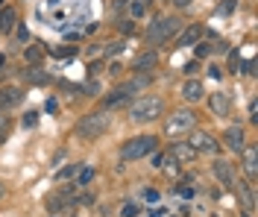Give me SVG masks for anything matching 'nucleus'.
I'll return each instance as SVG.
<instances>
[{
    "mask_svg": "<svg viewBox=\"0 0 258 217\" xmlns=\"http://www.w3.org/2000/svg\"><path fill=\"white\" fill-rule=\"evenodd\" d=\"M161 112H164V103L159 100V97H138V100L132 103V109H129V117L135 120V123H147V120H156V117H161Z\"/></svg>",
    "mask_w": 258,
    "mask_h": 217,
    "instance_id": "nucleus-4",
    "label": "nucleus"
},
{
    "mask_svg": "<svg viewBox=\"0 0 258 217\" xmlns=\"http://www.w3.org/2000/svg\"><path fill=\"white\" fill-rule=\"evenodd\" d=\"M24 80H27V83H32V85H44L50 80L47 74H41V70H38V67L32 65L30 70H24Z\"/></svg>",
    "mask_w": 258,
    "mask_h": 217,
    "instance_id": "nucleus-22",
    "label": "nucleus"
},
{
    "mask_svg": "<svg viewBox=\"0 0 258 217\" xmlns=\"http://www.w3.org/2000/svg\"><path fill=\"white\" fill-rule=\"evenodd\" d=\"M179 194H182V197H194V188H188V185H182V188H179Z\"/></svg>",
    "mask_w": 258,
    "mask_h": 217,
    "instance_id": "nucleus-35",
    "label": "nucleus"
},
{
    "mask_svg": "<svg viewBox=\"0 0 258 217\" xmlns=\"http://www.w3.org/2000/svg\"><path fill=\"white\" fill-rule=\"evenodd\" d=\"M56 56H77V47H59V50H56Z\"/></svg>",
    "mask_w": 258,
    "mask_h": 217,
    "instance_id": "nucleus-31",
    "label": "nucleus"
},
{
    "mask_svg": "<svg viewBox=\"0 0 258 217\" xmlns=\"http://www.w3.org/2000/svg\"><path fill=\"white\" fill-rule=\"evenodd\" d=\"M15 24H18V12L12 9V6H6V9L0 12V30H3V33H12Z\"/></svg>",
    "mask_w": 258,
    "mask_h": 217,
    "instance_id": "nucleus-17",
    "label": "nucleus"
},
{
    "mask_svg": "<svg viewBox=\"0 0 258 217\" xmlns=\"http://www.w3.org/2000/svg\"><path fill=\"white\" fill-rule=\"evenodd\" d=\"M120 214H123V217H135V214H138V205H135V202H126Z\"/></svg>",
    "mask_w": 258,
    "mask_h": 217,
    "instance_id": "nucleus-28",
    "label": "nucleus"
},
{
    "mask_svg": "<svg viewBox=\"0 0 258 217\" xmlns=\"http://www.w3.org/2000/svg\"><path fill=\"white\" fill-rule=\"evenodd\" d=\"M232 188H235V194H238V197H241L243 200V208H246V211H255V194H252V185H232Z\"/></svg>",
    "mask_w": 258,
    "mask_h": 217,
    "instance_id": "nucleus-15",
    "label": "nucleus"
},
{
    "mask_svg": "<svg viewBox=\"0 0 258 217\" xmlns=\"http://www.w3.org/2000/svg\"><path fill=\"white\" fill-rule=\"evenodd\" d=\"M80 173V165H68V167H62L59 173H56V179L62 182V179H71V176H77Z\"/></svg>",
    "mask_w": 258,
    "mask_h": 217,
    "instance_id": "nucleus-25",
    "label": "nucleus"
},
{
    "mask_svg": "<svg viewBox=\"0 0 258 217\" xmlns=\"http://www.w3.org/2000/svg\"><path fill=\"white\" fill-rule=\"evenodd\" d=\"M211 170H214L217 182L223 185V188H232V185H235V170H232V165H229V162H220V159H217V162L211 165Z\"/></svg>",
    "mask_w": 258,
    "mask_h": 217,
    "instance_id": "nucleus-10",
    "label": "nucleus"
},
{
    "mask_svg": "<svg viewBox=\"0 0 258 217\" xmlns=\"http://www.w3.org/2000/svg\"><path fill=\"white\" fill-rule=\"evenodd\" d=\"M156 138L153 135H135V138H129L123 141V147H120V162H138V159H144L150 153L156 150Z\"/></svg>",
    "mask_w": 258,
    "mask_h": 217,
    "instance_id": "nucleus-2",
    "label": "nucleus"
},
{
    "mask_svg": "<svg viewBox=\"0 0 258 217\" xmlns=\"http://www.w3.org/2000/svg\"><path fill=\"white\" fill-rule=\"evenodd\" d=\"M147 9H150V0H129V12H132V18L147 15Z\"/></svg>",
    "mask_w": 258,
    "mask_h": 217,
    "instance_id": "nucleus-23",
    "label": "nucleus"
},
{
    "mask_svg": "<svg viewBox=\"0 0 258 217\" xmlns=\"http://www.w3.org/2000/svg\"><path fill=\"white\" fill-rule=\"evenodd\" d=\"M91 176H94V170H91V167H82L80 170V185H88L91 182Z\"/></svg>",
    "mask_w": 258,
    "mask_h": 217,
    "instance_id": "nucleus-27",
    "label": "nucleus"
},
{
    "mask_svg": "<svg viewBox=\"0 0 258 217\" xmlns=\"http://www.w3.org/2000/svg\"><path fill=\"white\" fill-rule=\"evenodd\" d=\"M194 126H197V115H194L191 109H179V112H173L164 120V135L179 138V135H188Z\"/></svg>",
    "mask_w": 258,
    "mask_h": 217,
    "instance_id": "nucleus-5",
    "label": "nucleus"
},
{
    "mask_svg": "<svg viewBox=\"0 0 258 217\" xmlns=\"http://www.w3.org/2000/svg\"><path fill=\"white\" fill-rule=\"evenodd\" d=\"M117 27H120V30H123V33H132V21H120V24H117Z\"/></svg>",
    "mask_w": 258,
    "mask_h": 217,
    "instance_id": "nucleus-36",
    "label": "nucleus"
},
{
    "mask_svg": "<svg viewBox=\"0 0 258 217\" xmlns=\"http://www.w3.org/2000/svg\"><path fill=\"white\" fill-rule=\"evenodd\" d=\"M44 59V50H41V44H30L27 50H24V62L27 65H38Z\"/></svg>",
    "mask_w": 258,
    "mask_h": 217,
    "instance_id": "nucleus-19",
    "label": "nucleus"
},
{
    "mask_svg": "<svg viewBox=\"0 0 258 217\" xmlns=\"http://www.w3.org/2000/svg\"><path fill=\"white\" fill-rule=\"evenodd\" d=\"M126 100H129V94L123 91V85H117V88H114V91H112V94H109V97H106L103 103L112 109V106H120V103H126Z\"/></svg>",
    "mask_w": 258,
    "mask_h": 217,
    "instance_id": "nucleus-21",
    "label": "nucleus"
},
{
    "mask_svg": "<svg viewBox=\"0 0 258 217\" xmlns=\"http://www.w3.org/2000/svg\"><path fill=\"white\" fill-rule=\"evenodd\" d=\"M188 144H191L197 153H217V147H220V144H217L209 132H203V129H191V132H188Z\"/></svg>",
    "mask_w": 258,
    "mask_h": 217,
    "instance_id": "nucleus-7",
    "label": "nucleus"
},
{
    "mask_svg": "<svg viewBox=\"0 0 258 217\" xmlns=\"http://www.w3.org/2000/svg\"><path fill=\"white\" fill-rule=\"evenodd\" d=\"M232 9H235V0H226L223 6H220V12H223V15H229Z\"/></svg>",
    "mask_w": 258,
    "mask_h": 217,
    "instance_id": "nucleus-33",
    "label": "nucleus"
},
{
    "mask_svg": "<svg viewBox=\"0 0 258 217\" xmlns=\"http://www.w3.org/2000/svg\"><path fill=\"white\" fill-rule=\"evenodd\" d=\"M35 123H38V115L35 112H27L24 115V126H35Z\"/></svg>",
    "mask_w": 258,
    "mask_h": 217,
    "instance_id": "nucleus-29",
    "label": "nucleus"
},
{
    "mask_svg": "<svg viewBox=\"0 0 258 217\" xmlns=\"http://www.w3.org/2000/svg\"><path fill=\"white\" fill-rule=\"evenodd\" d=\"M3 194H6V188H3V182H0V197H3Z\"/></svg>",
    "mask_w": 258,
    "mask_h": 217,
    "instance_id": "nucleus-41",
    "label": "nucleus"
},
{
    "mask_svg": "<svg viewBox=\"0 0 258 217\" xmlns=\"http://www.w3.org/2000/svg\"><path fill=\"white\" fill-rule=\"evenodd\" d=\"M117 50H123V41H109V44H106V50H103V53H106V56H114Z\"/></svg>",
    "mask_w": 258,
    "mask_h": 217,
    "instance_id": "nucleus-26",
    "label": "nucleus"
},
{
    "mask_svg": "<svg viewBox=\"0 0 258 217\" xmlns=\"http://www.w3.org/2000/svg\"><path fill=\"white\" fill-rule=\"evenodd\" d=\"M203 94H206V88H203V83H200V80H188V83L182 85V97H185L188 103L203 100Z\"/></svg>",
    "mask_w": 258,
    "mask_h": 217,
    "instance_id": "nucleus-14",
    "label": "nucleus"
},
{
    "mask_svg": "<svg viewBox=\"0 0 258 217\" xmlns=\"http://www.w3.org/2000/svg\"><path fill=\"white\" fill-rule=\"evenodd\" d=\"M241 156H243V170L249 179H255V165H258V150L255 144H243L241 147Z\"/></svg>",
    "mask_w": 258,
    "mask_h": 217,
    "instance_id": "nucleus-11",
    "label": "nucleus"
},
{
    "mask_svg": "<svg viewBox=\"0 0 258 217\" xmlns=\"http://www.w3.org/2000/svg\"><path fill=\"white\" fill-rule=\"evenodd\" d=\"M0 123H6V117H0Z\"/></svg>",
    "mask_w": 258,
    "mask_h": 217,
    "instance_id": "nucleus-42",
    "label": "nucleus"
},
{
    "mask_svg": "<svg viewBox=\"0 0 258 217\" xmlns=\"http://www.w3.org/2000/svg\"><path fill=\"white\" fill-rule=\"evenodd\" d=\"M223 141H226V147L232 153H241V147L246 144V135H243V126H229L223 132Z\"/></svg>",
    "mask_w": 258,
    "mask_h": 217,
    "instance_id": "nucleus-9",
    "label": "nucleus"
},
{
    "mask_svg": "<svg viewBox=\"0 0 258 217\" xmlns=\"http://www.w3.org/2000/svg\"><path fill=\"white\" fill-rule=\"evenodd\" d=\"M200 38H203V27H200V24H191V27H185L182 35L176 38V47H194Z\"/></svg>",
    "mask_w": 258,
    "mask_h": 217,
    "instance_id": "nucleus-12",
    "label": "nucleus"
},
{
    "mask_svg": "<svg viewBox=\"0 0 258 217\" xmlns=\"http://www.w3.org/2000/svg\"><path fill=\"white\" fill-rule=\"evenodd\" d=\"M21 100H24V91H21V88H15V85H6V88H0V106H3V109L18 106Z\"/></svg>",
    "mask_w": 258,
    "mask_h": 217,
    "instance_id": "nucleus-13",
    "label": "nucleus"
},
{
    "mask_svg": "<svg viewBox=\"0 0 258 217\" xmlns=\"http://www.w3.org/2000/svg\"><path fill=\"white\" fill-rule=\"evenodd\" d=\"M64 205H68V200H64L62 194H53V197L47 200V211H59V208H64Z\"/></svg>",
    "mask_w": 258,
    "mask_h": 217,
    "instance_id": "nucleus-24",
    "label": "nucleus"
},
{
    "mask_svg": "<svg viewBox=\"0 0 258 217\" xmlns=\"http://www.w3.org/2000/svg\"><path fill=\"white\" fill-rule=\"evenodd\" d=\"M147 85H150V77H147V74H138V77H132L129 83H123V91H126V94H138V91H144Z\"/></svg>",
    "mask_w": 258,
    "mask_h": 217,
    "instance_id": "nucleus-18",
    "label": "nucleus"
},
{
    "mask_svg": "<svg viewBox=\"0 0 258 217\" xmlns=\"http://www.w3.org/2000/svg\"><path fill=\"white\" fill-rule=\"evenodd\" d=\"M229 67L238 74V67H241V56H238V53H232V56H229Z\"/></svg>",
    "mask_w": 258,
    "mask_h": 217,
    "instance_id": "nucleus-30",
    "label": "nucleus"
},
{
    "mask_svg": "<svg viewBox=\"0 0 258 217\" xmlns=\"http://www.w3.org/2000/svg\"><path fill=\"white\" fill-rule=\"evenodd\" d=\"M3 65H6V56H0V67H3Z\"/></svg>",
    "mask_w": 258,
    "mask_h": 217,
    "instance_id": "nucleus-40",
    "label": "nucleus"
},
{
    "mask_svg": "<svg viewBox=\"0 0 258 217\" xmlns=\"http://www.w3.org/2000/svg\"><path fill=\"white\" fill-rule=\"evenodd\" d=\"M156 65H159V56H156V50H147V53H141V56L135 59V70H138V74L153 70Z\"/></svg>",
    "mask_w": 258,
    "mask_h": 217,
    "instance_id": "nucleus-16",
    "label": "nucleus"
},
{
    "mask_svg": "<svg viewBox=\"0 0 258 217\" xmlns=\"http://www.w3.org/2000/svg\"><path fill=\"white\" fill-rule=\"evenodd\" d=\"M197 67H200V65H197V62H188V65H185V74L191 77V74H197Z\"/></svg>",
    "mask_w": 258,
    "mask_h": 217,
    "instance_id": "nucleus-34",
    "label": "nucleus"
},
{
    "mask_svg": "<svg viewBox=\"0 0 258 217\" xmlns=\"http://www.w3.org/2000/svg\"><path fill=\"white\" fill-rule=\"evenodd\" d=\"M173 3H176V6H179V9H185V6H191V3H194V0H173Z\"/></svg>",
    "mask_w": 258,
    "mask_h": 217,
    "instance_id": "nucleus-38",
    "label": "nucleus"
},
{
    "mask_svg": "<svg viewBox=\"0 0 258 217\" xmlns=\"http://www.w3.org/2000/svg\"><path fill=\"white\" fill-rule=\"evenodd\" d=\"M100 70H103V65H100V62H91V65H88V77H97Z\"/></svg>",
    "mask_w": 258,
    "mask_h": 217,
    "instance_id": "nucleus-32",
    "label": "nucleus"
},
{
    "mask_svg": "<svg viewBox=\"0 0 258 217\" xmlns=\"http://www.w3.org/2000/svg\"><path fill=\"white\" fill-rule=\"evenodd\" d=\"M6 138V123H0V141Z\"/></svg>",
    "mask_w": 258,
    "mask_h": 217,
    "instance_id": "nucleus-39",
    "label": "nucleus"
},
{
    "mask_svg": "<svg viewBox=\"0 0 258 217\" xmlns=\"http://www.w3.org/2000/svg\"><path fill=\"white\" fill-rule=\"evenodd\" d=\"M106 129H109V115H106V112H88V115H82L80 120H77L74 135L82 138V141H97Z\"/></svg>",
    "mask_w": 258,
    "mask_h": 217,
    "instance_id": "nucleus-1",
    "label": "nucleus"
},
{
    "mask_svg": "<svg viewBox=\"0 0 258 217\" xmlns=\"http://www.w3.org/2000/svg\"><path fill=\"white\" fill-rule=\"evenodd\" d=\"M226 44L220 41V44H214V41H197V56L203 59V56H211V53H217V50H223Z\"/></svg>",
    "mask_w": 258,
    "mask_h": 217,
    "instance_id": "nucleus-20",
    "label": "nucleus"
},
{
    "mask_svg": "<svg viewBox=\"0 0 258 217\" xmlns=\"http://www.w3.org/2000/svg\"><path fill=\"white\" fill-rule=\"evenodd\" d=\"M209 77H214V80H220V67H217V65H211V67H209Z\"/></svg>",
    "mask_w": 258,
    "mask_h": 217,
    "instance_id": "nucleus-37",
    "label": "nucleus"
},
{
    "mask_svg": "<svg viewBox=\"0 0 258 217\" xmlns=\"http://www.w3.org/2000/svg\"><path fill=\"white\" fill-rule=\"evenodd\" d=\"M209 109L214 117H226L229 112H232V100H229V94L226 91H214L209 97Z\"/></svg>",
    "mask_w": 258,
    "mask_h": 217,
    "instance_id": "nucleus-8",
    "label": "nucleus"
},
{
    "mask_svg": "<svg viewBox=\"0 0 258 217\" xmlns=\"http://www.w3.org/2000/svg\"><path fill=\"white\" fill-rule=\"evenodd\" d=\"M167 159H170L173 165H191L194 159H197V150H194L188 141H176V144H170Z\"/></svg>",
    "mask_w": 258,
    "mask_h": 217,
    "instance_id": "nucleus-6",
    "label": "nucleus"
},
{
    "mask_svg": "<svg viewBox=\"0 0 258 217\" xmlns=\"http://www.w3.org/2000/svg\"><path fill=\"white\" fill-rule=\"evenodd\" d=\"M182 30V18H156L153 24H150V30H147V41L150 44H164V41H170L173 35Z\"/></svg>",
    "mask_w": 258,
    "mask_h": 217,
    "instance_id": "nucleus-3",
    "label": "nucleus"
}]
</instances>
